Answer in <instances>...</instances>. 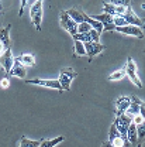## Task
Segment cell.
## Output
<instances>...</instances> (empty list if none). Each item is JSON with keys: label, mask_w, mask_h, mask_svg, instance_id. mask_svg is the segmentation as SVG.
Here are the masks:
<instances>
[{"label": "cell", "mask_w": 145, "mask_h": 147, "mask_svg": "<svg viewBox=\"0 0 145 147\" xmlns=\"http://www.w3.org/2000/svg\"><path fill=\"white\" fill-rule=\"evenodd\" d=\"M38 1H42V0H38Z\"/></svg>", "instance_id": "obj_32"}, {"label": "cell", "mask_w": 145, "mask_h": 147, "mask_svg": "<svg viewBox=\"0 0 145 147\" xmlns=\"http://www.w3.org/2000/svg\"><path fill=\"white\" fill-rule=\"evenodd\" d=\"M124 76H126V68H121V69H118V71L113 72L111 75H109L107 79L109 81H121Z\"/></svg>", "instance_id": "obj_22"}, {"label": "cell", "mask_w": 145, "mask_h": 147, "mask_svg": "<svg viewBox=\"0 0 145 147\" xmlns=\"http://www.w3.org/2000/svg\"><path fill=\"white\" fill-rule=\"evenodd\" d=\"M75 55H86L85 51V44L82 41L75 40Z\"/></svg>", "instance_id": "obj_23"}, {"label": "cell", "mask_w": 145, "mask_h": 147, "mask_svg": "<svg viewBox=\"0 0 145 147\" xmlns=\"http://www.w3.org/2000/svg\"><path fill=\"white\" fill-rule=\"evenodd\" d=\"M18 147H39V140H31V139H27L25 136H23Z\"/></svg>", "instance_id": "obj_21"}, {"label": "cell", "mask_w": 145, "mask_h": 147, "mask_svg": "<svg viewBox=\"0 0 145 147\" xmlns=\"http://www.w3.org/2000/svg\"><path fill=\"white\" fill-rule=\"evenodd\" d=\"M102 147H116V146H113V144H110V143H103Z\"/></svg>", "instance_id": "obj_31"}, {"label": "cell", "mask_w": 145, "mask_h": 147, "mask_svg": "<svg viewBox=\"0 0 145 147\" xmlns=\"http://www.w3.org/2000/svg\"><path fill=\"white\" fill-rule=\"evenodd\" d=\"M124 68H126V76H128L130 81H132L140 89H142L144 85H142V82L140 81V78H138V75H137V65H135V62H134V59H132L131 57L127 58V64H126Z\"/></svg>", "instance_id": "obj_3"}, {"label": "cell", "mask_w": 145, "mask_h": 147, "mask_svg": "<svg viewBox=\"0 0 145 147\" xmlns=\"http://www.w3.org/2000/svg\"><path fill=\"white\" fill-rule=\"evenodd\" d=\"M27 84L31 85H39V86H45V88H51V89H56V91H63L62 86L59 85L58 79H39V78H34V79H25Z\"/></svg>", "instance_id": "obj_6"}, {"label": "cell", "mask_w": 145, "mask_h": 147, "mask_svg": "<svg viewBox=\"0 0 145 147\" xmlns=\"http://www.w3.org/2000/svg\"><path fill=\"white\" fill-rule=\"evenodd\" d=\"M127 140L131 144V147H138V137H137V129H135V123L131 122L127 130Z\"/></svg>", "instance_id": "obj_16"}, {"label": "cell", "mask_w": 145, "mask_h": 147, "mask_svg": "<svg viewBox=\"0 0 145 147\" xmlns=\"http://www.w3.org/2000/svg\"><path fill=\"white\" fill-rule=\"evenodd\" d=\"M103 11L109 16H123L124 11H126V7H121V6H114L111 3H103Z\"/></svg>", "instance_id": "obj_14"}, {"label": "cell", "mask_w": 145, "mask_h": 147, "mask_svg": "<svg viewBox=\"0 0 145 147\" xmlns=\"http://www.w3.org/2000/svg\"><path fill=\"white\" fill-rule=\"evenodd\" d=\"M13 64H14V57L11 54V50L10 48H6V51L0 55V65L6 71V74H9V71L13 67Z\"/></svg>", "instance_id": "obj_9"}, {"label": "cell", "mask_w": 145, "mask_h": 147, "mask_svg": "<svg viewBox=\"0 0 145 147\" xmlns=\"http://www.w3.org/2000/svg\"><path fill=\"white\" fill-rule=\"evenodd\" d=\"M63 140H65L63 136H58V137L51 139V140L49 139H42V140H39V147H55Z\"/></svg>", "instance_id": "obj_19"}, {"label": "cell", "mask_w": 145, "mask_h": 147, "mask_svg": "<svg viewBox=\"0 0 145 147\" xmlns=\"http://www.w3.org/2000/svg\"><path fill=\"white\" fill-rule=\"evenodd\" d=\"M72 37L73 40H78V41H82V42H99L100 34L96 30L90 28L88 33H76Z\"/></svg>", "instance_id": "obj_8"}, {"label": "cell", "mask_w": 145, "mask_h": 147, "mask_svg": "<svg viewBox=\"0 0 145 147\" xmlns=\"http://www.w3.org/2000/svg\"><path fill=\"white\" fill-rule=\"evenodd\" d=\"M59 23H61V27H62L63 30H66L71 36L78 33V24L68 16L66 11H61V13H59Z\"/></svg>", "instance_id": "obj_5"}, {"label": "cell", "mask_w": 145, "mask_h": 147, "mask_svg": "<svg viewBox=\"0 0 145 147\" xmlns=\"http://www.w3.org/2000/svg\"><path fill=\"white\" fill-rule=\"evenodd\" d=\"M76 71L73 68H62L59 72V78L58 82L62 86L63 91H71V82L73 81V78H76Z\"/></svg>", "instance_id": "obj_1"}, {"label": "cell", "mask_w": 145, "mask_h": 147, "mask_svg": "<svg viewBox=\"0 0 145 147\" xmlns=\"http://www.w3.org/2000/svg\"><path fill=\"white\" fill-rule=\"evenodd\" d=\"M123 17H124L126 21H127L128 26H135V27H140V28H142V27H144V20H142V18H140L135 13H134V11H132L131 4L126 7V11H124Z\"/></svg>", "instance_id": "obj_7"}, {"label": "cell", "mask_w": 145, "mask_h": 147, "mask_svg": "<svg viewBox=\"0 0 145 147\" xmlns=\"http://www.w3.org/2000/svg\"><path fill=\"white\" fill-rule=\"evenodd\" d=\"M92 18H94V20H97L102 26H103V30H106V31H114V23H113V16H109V14H106V13H103V14H97V16H90Z\"/></svg>", "instance_id": "obj_11"}, {"label": "cell", "mask_w": 145, "mask_h": 147, "mask_svg": "<svg viewBox=\"0 0 145 147\" xmlns=\"http://www.w3.org/2000/svg\"><path fill=\"white\" fill-rule=\"evenodd\" d=\"M85 44V51H86V55L89 58V61H92L97 54H100L106 47L102 45L100 42H83Z\"/></svg>", "instance_id": "obj_10"}, {"label": "cell", "mask_w": 145, "mask_h": 147, "mask_svg": "<svg viewBox=\"0 0 145 147\" xmlns=\"http://www.w3.org/2000/svg\"><path fill=\"white\" fill-rule=\"evenodd\" d=\"M113 23H114V27H124V26H127V21L124 20L123 16H114L113 17Z\"/></svg>", "instance_id": "obj_25"}, {"label": "cell", "mask_w": 145, "mask_h": 147, "mask_svg": "<svg viewBox=\"0 0 145 147\" xmlns=\"http://www.w3.org/2000/svg\"><path fill=\"white\" fill-rule=\"evenodd\" d=\"M4 51H6V47H4V45H3V42H0V55L3 54V53H4Z\"/></svg>", "instance_id": "obj_30"}, {"label": "cell", "mask_w": 145, "mask_h": 147, "mask_svg": "<svg viewBox=\"0 0 145 147\" xmlns=\"http://www.w3.org/2000/svg\"><path fill=\"white\" fill-rule=\"evenodd\" d=\"M130 105H131V96H120L116 100V103H114V106H116V116L124 115L126 110L130 108Z\"/></svg>", "instance_id": "obj_12"}, {"label": "cell", "mask_w": 145, "mask_h": 147, "mask_svg": "<svg viewBox=\"0 0 145 147\" xmlns=\"http://www.w3.org/2000/svg\"><path fill=\"white\" fill-rule=\"evenodd\" d=\"M131 122H132V117L127 116L126 113L121 115V116H116V119H114V122H113V125L116 126L117 131L120 133V136H121L124 140H127V130H128V126H130Z\"/></svg>", "instance_id": "obj_2"}, {"label": "cell", "mask_w": 145, "mask_h": 147, "mask_svg": "<svg viewBox=\"0 0 145 147\" xmlns=\"http://www.w3.org/2000/svg\"><path fill=\"white\" fill-rule=\"evenodd\" d=\"M30 17H31V21H33L35 30L39 31V30H41V20H42V1L35 0V3L31 6Z\"/></svg>", "instance_id": "obj_4"}, {"label": "cell", "mask_w": 145, "mask_h": 147, "mask_svg": "<svg viewBox=\"0 0 145 147\" xmlns=\"http://www.w3.org/2000/svg\"><path fill=\"white\" fill-rule=\"evenodd\" d=\"M10 28H11V24L0 28V42H3L6 48H10Z\"/></svg>", "instance_id": "obj_18"}, {"label": "cell", "mask_w": 145, "mask_h": 147, "mask_svg": "<svg viewBox=\"0 0 145 147\" xmlns=\"http://www.w3.org/2000/svg\"><path fill=\"white\" fill-rule=\"evenodd\" d=\"M27 1H28V0H21V6H20L18 16H23V13H24V9H25V6H27Z\"/></svg>", "instance_id": "obj_28"}, {"label": "cell", "mask_w": 145, "mask_h": 147, "mask_svg": "<svg viewBox=\"0 0 145 147\" xmlns=\"http://www.w3.org/2000/svg\"><path fill=\"white\" fill-rule=\"evenodd\" d=\"M9 79L7 78H4V79H1V82H0V85H1V88H9Z\"/></svg>", "instance_id": "obj_29"}, {"label": "cell", "mask_w": 145, "mask_h": 147, "mask_svg": "<svg viewBox=\"0 0 145 147\" xmlns=\"http://www.w3.org/2000/svg\"><path fill=\"white\" fill-rule=\"evenodd\" d=\"M116 31H118V33H123V34H127V36H134L137 37V38H144V33H142V30L140 28V27H135V26H124V27H116L114 28Z\"/></svg>", "instance_id": "obj_13"}, {"label": "cell", "mask_w": 145, "mask_h": 147, "mask_svg": "<svg viewBox=\"0 0 145 147\" xmlns=\"http://www.w3.org/2000/svg\"><path fill=\"white\" fill-rule=\"evenodd\" d=\"M111 4H114V6H121V7H127L131 4V0H111L110 1Z\"/></svg>", "instance_id": "obj_27"}, {"label": "cell", "mask_w": 145, "mask_h": 147, "mask_svg": "<svg viewBox=\"0 0 145 147\" xmlns=\"http://www.w3.org/2000/svg\"><path fill=\"white\" fill-rule=\"evenodd\" d=\"M90 28H92L90 24H89V23H86V21H83V23H79V24H78V33H88Z\"/></svg>", "instance_id": "obj_26"}, {"label": "cell", "mask_w": 145, "mask_h": 147, "mask_svg": "<svg viewBox=\"0 0 145 147\" xmlns=\"http://www.w3.org/2000/svg\"><path fill=\"white\" fill-rule=\"evenodd\" d=\"M66 13H68V16L72 18L76 24H79V23H83V21H85V18H83V11H80V10L72 9V10H68Z\"/></svg>", "instance_id": "obj_20"}, {"label": "cell", "mask_w": 145, "mask_h": 147, "mask_svg": "<svg viewBox=\"0 0 145 147\" xmlns=\"http://www.w3.org/2000/svg\"><path fill=\"white\" fill-rule=\"evenodd\" d=\"M25 74H27V67H24L23 64H20L18 61L14 59V64L11 67V69L9 71V76H18L21 79H25Z\"/></svg>", "instance_id": "obj_15"}, {"label": "cell", "mask_w": 145, "mask_h": 147, "mask_svg": "<svg viewBox=\"0 0 145 147\" xmlns=\"http://www.w3.org/2000/svg\"><path fill=\"white\" fill-rule=\"evenodd\" d=\"M117 137H120V133L117 131V129L114 125H111L110 126V131H109V142L107 143H113V140L114 139H117Z\"/></svg>", "instance_id": "obj_24"}, {"label": "cell", "mask_w": 145, "mask_h": 147, "mask_svg": "<svg viewBox=\"0 0 145 147\" xmlns=\"http://www.w3.org/2000/svg\"><path fill=\"white\" fill-rule=\"evenodd\" d=\"M20 64H23L24 67H34L35 65V57L33 54H21L17 58H14Z\"/></svg>", "instance_id": "obj_17"}]
</instances>
